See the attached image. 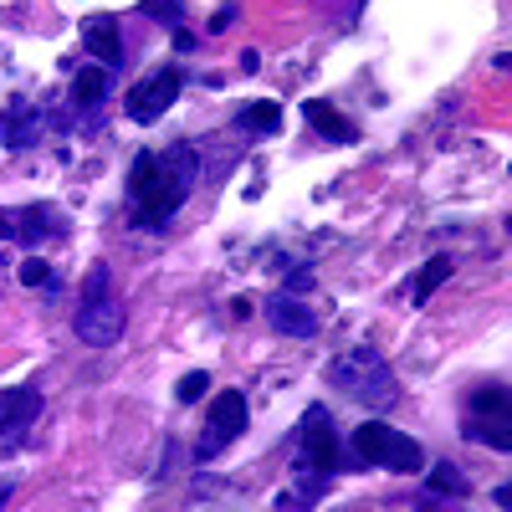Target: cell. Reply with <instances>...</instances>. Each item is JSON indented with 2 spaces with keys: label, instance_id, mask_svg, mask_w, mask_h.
Listing matches in <instances>:
<instances>
[{
  "label": "cell",
  "instance_id": "cell-1",
  "mask_svg": "<svg viewBox=\"0 0 512 512\" xmlns=\"http://www.w3.org/2000/svg\"><path fill=\"white\" fill-rule=\"evenodd\" d=\"M200 180V154L195 144H169V149H144L128 169V200H134V226L159 231L175 221V210Z\"/></svg>",
  "mask_w": 512,
  "mask_h": 512
},
{
  "label": "cell",
  "instance_id": "cell-2",
  "mask_svg": "<svg viewBox=\"0 0 512 512\" xmlns=\"http://www.w3.org/2000/svg\"><path fill=\"white\" fill-rule=\"evenodd\" d=\"M292 466H297V497H287L282 507H313L328 487V477L338 472V431L323 405H313L297 425V441H292Z\"/></svg>",
  "mask_w": 512,
  "mask_h": 512
},
{
  "label": "cell",
  "instance_id": "cell-3",
  "mask_svg": "<svg viewBox=\"0 0 512 512\" xmlns=\"http://www.w3.org/2000/svg\"><path fill=\"white\" fill-rule=\"evenodd\" d=\"M72 333L82 338L88 349H113L123 338V303L113 292V272L98 262L82 282V297H77V313H72Z\"/></svg>",
  "mask_w": 512,
  "mask_h": 512
},
{
  "label": "cell",
  "instance_id": "cell-4",
  "mask_svg": "<svg viewBox=\"0 0 512 512\" xmlns=\"http://www.w3.org/2000/svg\"><path fill=\"white\" fill-rule=\"evenodd\" d=\"M328 384H333L338 395H349V400H359V405H374V410L395 405V379H390V364H384V354H379V349H369V344L338 354V359L328 364Z\"/></svg>",
  "mask_w": 512,
  "mask_h": 512
},
{
  "label": "cell",
  "instance_id": "cell-5",
  "mask_svg": "<svg viewBox=\"0 0 512 512\" xmlns=\"http://www.w3.org/2000/svg\"><path fill=\"white\" fill-rule=\"evenodd\" d=\"M461 431L466 441H482L497 456L512 451V410H507V379H482L461 405Z\"/></svg>",
  "mask_w": 512,
  "mask_h": 512
},
{
  "label": "cell",
  "instance_id": "cell-6",
  "mask_svg": "<svg viewBox=\"0 0 512 512\" xmlns=\"http://www.w3.org/2000/svg\"><path fill=\"white\" fill-rule=\"evenodd\" d=\"M354 451L379 466V472H395V477H415L425 472V451L420 441H410L405 431H395V425H384V420H364L359 431H354Z\"/></svg>",
  "mask_w": 512,
  "mask_h": 512
},
{
  "label": "cell",
  "instance_id": "cell-7",
  "mask_svg": "<svg viewBox=\"0 0 512 512\" xmlns=\"http://www.w3.org/2000/svg\"><path fill=\"white\" fill-rule=\"evenodd\" d=\"M246 420H251V405H246V395L241 390H221L216 400H210V410H205V425H200V461H216L241 431H246Z\"/></svg>",
  "mask_w": 512,
  "mask_h": 512
},
{
  "label": "cell",
  "instance_id": "cell-8",
  "mask_svg": "<svg viewBox=\"0 0 512 512\" xmlns=\"http://www.w3.org/2000/svg\"><path fill=\"white\" fill-rule=\"evenodd\" d=\"M180 88H185V77H180L175 67H159V72H149L144 82H134V88H128L123 113L134 118V123H159L169 108L180 103Z\"/></svg>",
  "mask_w": 512,
  "mask_h": 512
},
{
  "label": "cell",
  "instance_id": "cell-9",
  "mask_svg": "<svg viewBox=\"0 0 512 512\" xmlns=\"http://www.w3.org/2000/svg\"><path fill=\"white\" fill-rule=\"evenodd\" d=\"M36 415H41V390H36V384L0 390V441H26Z\"/></svg>",
  "mask_w": 512,
  "mask_h": 512
},
{
  "label": "cell",
  "instance_id": "cell-10",
  "mask_svg": "<svg viewBox=\"0 0 512 512\" xmlns=\"http://www.w3.org/2000/svg\"><path fill=\"white\" fill-rule=\"evenodd\" d=\"M62 221L52 216V205H26V210H0V241L41 246V236L57 231Z\"/></svg>",
  "mask_w": 512,
  "mask_h": 512
},
{
  "label": "cell",
  "instance_id": "cell-11",
  "mask_svg": "<svg viewBox=\"0 0 512 512\" xmlns=\"http://www.w3.org/2000/svg\"><path fill=\"white\" fill-rule=\"evenodd\" d=\"M267 323H272L277 333H287V338H313V333H318V313L303 308V303H297V297H287V292H272V297H267Z\"/></svg>",
  "mask_w": 512,
  "mask_h": 512
},
{
  "label": "cell",
  "instance_id": "cell-12",
  "mask_svg": "<svg viewBox=\"0 0 512 512\" xmlns=\"http://www.w3.org/2000/svg\"><path fill=\"white\" fill-rule=\"evenodd\" d=\"M82 52L98 57L103 67H123V41H118V21L113 16H93V21H82Z\"/></svg>",
  "mask_w": 512,
  "mask_h": 512
},
{
  "label": "cell",
  "instance_id": "cell-13",
  "mask_svg": "<svg viewBox=\"0 0 512 512\" xmlns=\"http://www.w3.org/2000/svg\"><path fill=\"white\" fill-rule=\"evenodd\" d=\"M303 118L318 128V134L323 139H333V144H359V128L344 118V113H338V108H328V103H318V98H308L303 103Z\"/></svg>",
  "mask_w": 512,
  "mask_h": 512
},
{
  "label": "cell",
  "instance_id": "cell-14",
  "mask_svg": "<svg viewBox=\"0 0 512 512\" xmlns=\"http://www.w3.org/2000/svg\"><path fill=\"white\" fill-rule=\"evenodd\" d=\"M108 93H113V67H103V62L98 67H82L72 77V103L77 108H98Z\"/></svg>",
  "mask_w": 512,
  "mask_h": 512
},
{
  "label": "cell",
  "instance_id": "cell-15",
  "mask_svg": "<svg viewBox=\"0 0 512 512\" xmlns=\"http://www.w3.org/2000/svg\"><path fill=\"white\" fill-rule=\"evenodd\" d=\"M446 277H451V256H431V262L415 272V282H410V303L425 308V303H431V292H436Z\"/></svg>",
  "mask_w": 512,
  "mask_h": 512
},
{
  "label": "cell",
  "instance_id": "cell-16",
  "mask_svg": "<svg viewBox=\"0 0 512 512\" xmlns=\"http://www.w3.org/2000/svg\"><path fill=\"white\" fill-rule=\"evenodd\" d=\"M461 492H466V477L456 472L451 461H436V466H431V482H425V502H446V497L456 502Z\"/></svg>",
  "mask_w": 512,
  "mask_h": 512
},
{
  "label": "cell",
  "instance_id": "cell-17",
  "mask_svg": "<svg viewBox=\"0 0 512 512\" xmlns=\"http://www.w3.org/2000/svg\"><path fill=\"white\" fill-rule=\"evenodd\" d=\"M236 123L246 128V134H277V128H282V108H277L272 98H262V103H246V108L236 113Z\"/></svg>",
  "mask_w": 512,
  "mask_h": 512
},
{
  "label": "cell",
  "instance_id": "cell-18",
  "mask_svg": "<svg viewBox=\"0 0 512 512\" xmlns=\"http://www.w3.org/2000/svg\"><path fill=\"white\" fill-rule=\"evenodd\" d=\"M21 282L36 287V292H57V272L41 262V256H26V262H21Z\"/></svg>",
  "mask_w": 512,
  "mask_h": 512
},
{
  "label": "cell",
  "instance_id": "cell-19",
  "mask_svg": "<svg viewBox=\"0 0 512 512\" xmlns=\"http://www.w3.org/2000/svg\"><path fill=\"white\" fill-rule=\"evenodd\" d=\"M205 390H210V374H205V369H190V374L175 384V400H180V405H195Z\"/></svg>",
  "mask_w": 512,
  "mask_h": 512
},
{
  "label": "cell",
  "instance_id": "cell-20",
  "mask_svg": "<svg viewBox=\"0 0 512 512\" xmlns=\"http://www.w3.org/2000/svg\"><path fill=\"white\" fill-rule=\"evenodd\" d=\"M144 16H154V21H185V6L180 0H144Z\"/></svg>",
  "mask_w": 512,
  "mask_h": 512
},
{
  "label": "cell",
  "instance_id": "cell-21",
  "mask_svg": "<svg viewBox=\"0 0 512 512\" xmlns=\"http://www.w3.org/2000/svg\"><path fill=\"white\" fill-rule=\"evenodd\" d=\"M231 21H236V6H221V11H216V31H221V26H231Z\"/></svg>",
  "mask_w": 512,
  "mask_h": 512
}]
</instances>
